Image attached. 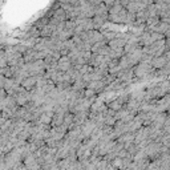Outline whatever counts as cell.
<instances>
[{
	"label": "cell",
	"mask_w": 170,
	"mask_h": 170,
	"mask_svg": "<svg viewBox=\"0 0 170 170\" xmlns=\"http://www.w3.org/2000/svg\"><path fill=\"white\" fill-rule=\"evenodd\" d=\"M33 84H35V79H27V80L23 81V85H24L25 88H31V87H33Z\"/></svg>",
	"instance_id": "cell-1"
},
{
	"label": "cell",
	"mask_w": 170,
	"mask_h": 170,
	"mask_svg": "<svg viewBox=\"0 0 170 170\" xmlns=\"http://www.w3.org/2000/svg\"><path fill=\"white\" fill-rule=\"evenodd\" d=\"M0 135H1V129H0Z\"/></svg>",
	"instance_id": "cell-2"
}]
</instances>
